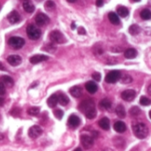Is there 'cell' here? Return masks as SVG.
<instances>
[{"instance_id":"obj_30","label":"cell","mask_w":151,"mask_h":151,"mask_svg":"<svg viewBox=\"0 0 151 151\" xmlns=\"http://www.w3.org/2000/svg\"><path fill=\"white\" fill-rule=\"evenodd\" d=\"M44 7L47 11H53L56 8V4L52 0H48L44 4Z\"/></svg>"},{"instance_id":"obj_39","label":"cell","mask_w":151,"mask_h":151,"mask_svg":"<svg viewBox=\"0 0 151 151\" xmlns=\"http://www.w3.org/2000/svg\"><path fill=\"white\" fill-rule=\"evenodd\" d=\"M92 78H93L96 81H101V78H102V75H101L100 73L95 72V73L92 74Z\"/></svg>"},{"instance_id":"obj_32","label":"cell","mask_w":151,"mask_h":151,"mask_svg":"<svg viewBox=\"0 0 151 151\" xmlns=\"http://www.w3.org/2000/svg\"><path fill=\"white\" fill-rule=\"evenodd\" d=\"M114 144L115 146H117L118 148H124V145H125V141L120 138V137H117L115 138L114 140Z\"/></svg>"},{"instance_id":"obj_38","label":"cell","mask_w":151,"mask_h":151,"mask_svg":"<svg viewBox=\"0 0 151 151\" xmlns=\"http://www.w3.org/2000/svg\"><path fill=\"white\" fill-rule=\"evenodd\" d=\"M86 117H87L88 119H95V118L96 117V111L94 110V111H89L88 113L86 114Z\"/></svg>"},{"instance_id":"obj_28","label":"cell","mask_w":151,"mask_h":151,"mask_svg":"<svg viewBox=\"0 0 151 151\" xmlns=\"http://www.w3.org/2000/svg\"><path fill=\"white\" fill-rule=\"evenodd\" d=\"M128 31H129V33H130L132 35H136L140 34V32H141V27H140L138 25H136V24H133V25H131V26L129 27Z\"/></svg>"},{"instance_id":"obj_42","label":"cell","mask_w":151,"mask_h":151,"mask_svg":"<svg viewBox=\"0 0 151 151\" xmlns=\"http://www.w3.org/2000/svg\"><path fill=\"white\" fill-rule=\"evenodd\" d=\"M78 33L80 34V35H86V30H85V28L84 27H79V29H78Z\"/></svg>"},{"instance_id":"obj_45","label":"cell","mask_w":151,"mask_h":151,"mask_svg":"<svg viewBox=\"0 0 151 151\" xmlns=\"http://www.w3.org/2000/svg\"><path fill=\"white\" fill-rule=\"evenodd\" d=\"M4 98L0 97V107H2V106L4 105Z\"/></svg>"},{"instance_id":"obj_55","label":"cell","mask_w":151,"mask_h":151,"mask_svg":"<svg viewBox=\"0 0 151 151\" xmlns=\"http://www.w3.org/2000/svg\"><path fill=\"white\" fill-rule=\"evenodd\" d=\"M0 119H1V117H0Z\"/></svg>"},{"instance_id":"obj_6","label":"cell","mask_w":151,"mask_h":151,"mask_svg":"<svg viewBox=\"0 0 151 151\" xmlns=\"http://www.w3.org/2000/svg\"><path fill=\"white\" fill-rule=\"evenodd\" d=\"M121 78V73L119 71H111L110 72L106 77H105V81L107 83H116L118 81H119Z\"/></svg>"},{"instance_id":"obj_26","label":"cell","mask_w":151,"mask_h":151,"mask_svg":"<svg viewBox=\"0 0 151 151\" xmlns=\"http://www.w3.org/2000/svg\"><path fill=\"white\" fill-rule=\"evenodd\" d=\"M115 112L117 114V116L120 119H124L126 117V110L124 108V106H122L121 104H119L116 109H115Z\"/></svg>"},{"instance_id":"obj_27","label":"cell","mask_w":151,"mask_h":151,"mask_svg":"<svg viewBox=\"0 0 151 151\" xmlns=\"http://www.w3.org/2000/svg\"><path fill=\"white\" fill-rule=\"evenodd\" d=\"M117 14L122 18H126L129 14V10L125 6H119L117 10Z\"/></svg>"},{"instance_id":"obj_47","label":"cell","mask_w":151,"mask_h":151,"mask_svg":"<svg viewBox=\"0 0 151 151\" xmlns=\"http://www.w3.org/2000/svg\"><path fill=\"white\" fill-rule=\"evenodd\" d=\"M148 92H149V94L151 96V85L149 87V88H148Z\"/></svg>"},{"instance_id":"obj_3","label":"cell","mask_w":151,"mask_h":151,"mask_svg":"<svg viewBox=\"0 0 151 151\" xmlns=\"http://www.w3.org/2000/svg\"><path fill=\"white\" fill-rule=\"evenodd\" d=\"M50 39L53 43H65L66 39L65 35L58 30H53L50 34Z\"/></svg>"},{"instance_id":"obj_13","label":"cell","mask_w":151,"mask_h":151,"mask_svg":"<svg viewBox=\"0 0 151 151\" xmlns=\"http://www.w3.org/2000/svg\"><path fill=\"white\" fill-rule=\"evenodd\" d=\"M49 59V57L46 56V55H41V54H37V55H35L33 57L30 58L29 61L30 63L35 65V64H38V63H41V62H43V61H46Z\"/></svg>"},{"instance_id":"obj_53","label":"cell","mask_w":151,"mask_h":151,"mask_svg":"<svg viewBox=\"0 0 151 151\" xmlns=\"http://www.w3.org/2000/svg\"><path fill=\"white\" fill-rule=\"evenodd\" d=\"M150 119H151V111H150Z\"/></svg>"},{"instance_id":"obj_34","label":"cell","mask_w":151,"mask_h":151,"mask_svg":"<svg viewBox=\"0 0 151 151\" xmlns=\"http://www.w3.org/2000/svg\"><path fill=\"white\" fill-rule=\"evenodd\" d=\"M140 104L142 105L148 106V105L151 104V100L149 97H147V96H142L141 99H140Z\"/></svg>"},{"instance_id":"obj_37","label":"cell","mask_w":151,"mask_h":151,"mask_svg":"<svg viewBox=\"0 0 151 151\" xmlns=\"http://www.w3.org/2000/svg\"><path fill=\"white\" fill-rule=\"evenodd\" d=\"M54 115H55V117H56L58 119H61L63 118V116H64V112H63V111L58 109V110H56V111H54Z\"/></svg>"},{"instance_id":"obj_12","label":"cell","mask_w":151,"mask_h":151,"mask_svg":"<svg viewBox=\"0 0 151 151\" xmlns=\"http://www.w3.org/2000/svg\"><path fill=\"white\" fill-rule=\"evenodd\" d=\"M81 124V119L78 116L76 115H71L68 119V126L71 128H76L80 126Z\"/></svg>"},{"instance_id":"obj_49","label":"cell","mask_w":151,"mask_h":151,"mask_svg":"<svg viewBox=\"0 0 151 151\" xmlns=\"http://www.w3.org/2000/svg\"><path fill=\"white\" fill-rule=\"evenodd\" d=\"M77 0H67V2H69V3H75Z\"/></svg>"},{"instance_id":"obj_5","label":"cell","mask_w":151,"mask_h":151,"mask_svg":"<svg viewBox=\"0 0 151 151\" xmlns=\"http://www.w3.org/2000/svg\"><path fill=\"white\" fill-rule=\"evenodd\" d=\"M27 35L31 40H38L41 37V31L35 25H29L27 27Z\"/></svg>"},{"instance_id":"obj_19","label":"cell","mask_w":151,"mask_h":151,"mask_svg":"<svg viewBox=\"0 0 151 151\" xmlns=\"http://www.w3.org/2000/svg\"><path fill=\"white\" fill-rule=\"evenodd\" d=\"M108 18H109V20L111 21V23L113 24V25H119V24L120 23L119 17V15H118L116 12H111L108 14Z\"/></svg>"},{"instance_id":"obj_18","label":"cell","mask_w":151,"mask_h":151,"mask_svg":"<svg viewBox=\"0 0 151 151\" xmlns=\"http://www.w3.org/2000/svg\"><path fill=\"white\" fill-rule=\"evenodd\" d=\"M58 95H57V94L51 95V96L48 98V100H47V104H48V105H49L50 108L56 107L57 104H58Z\"/></svg>"},{"instance_id":"obj_20","label":"cell","mask_w":151,"mask_h":151,"mask_svg":"<svg viewBox=\"0 0 151 151\" xmlns=\"http://www.w3.org/2000/svg\"><path fill=\"white\" fill-rule=\"evenodd\" d=\"M23 8H24V10L27 12H28V13H32L34 11H35V5L33 4V3L31 2V1H29V0H25L24 2H23Z\"/></svg>"},{"instance_id":"obj_43","label":"cell","mask_w":151,"mask_h":151,"mask_svg":"<svg viewBox=\"0 0 151 151\" xmlns=\"http://www.w3.org/2000/svg\"><path fill=\"white\" fill-rule=\"evenodd\" d=\"M96 6H98V7H102V6L104 5V0H96Z\"/></svg>"},{"instance_id":"obj_51","label":"cell","mask_w":151,"mask_h":151,"mask_svg":"<svg viewBox=\"0 0 151 151\" xmlns=\"http://www.w3.org/2000/svg\"><path fill=\"white\" fill-rule=\"evenodd\" d=\"M103 151H112L111 150H110V149H105V150H104Z\"/></svg>"},{"instance_id":"obj_31","label":"cell","mask_w":151,"mask_h":151,"mask_svg":"<svg viewBox=\"0 0 151 151\" xmlns=\"http://www.w3.org/2000/svg\"><path fill=\"white\" fill-rule=\"evenodd\" d=\"M27 113L30 116H38L40 113V108L39 107H31L30 109H28Z\"/></svg>"},{"instance_id":"obj_46","label":"cell","mask_w":151,"mask_h":151,"mask_svg":"<svg viewBox=\"0 0 151 151\" xmlns=\"http://www.w3.org/2000/svg\"><path fill=\"white\" fill-rule=\"evenodd\" d=\"M71 27H72V29H74V28L76 27V25H75V23H74V22H73V23H72V26H71Z\"/></svg>"},{"instance_id":"obj_23","label":"cell","mask_w":151,"mask_h":151,"mask_svg":"<svg viewBox=\"0 0 151 151\" xmlns=\"http://www.w3.org/2000/svg\"><path fill=\"white\" fill-rule=\"evenodd\" d=\"M124 56H125V58H127V59H133V58H134L137 56V51H136L135 49L130 48V49H127V50L125 51Z\"/></svg>"},{"instance_id":"obj_40","label":"cell","mask_w":151,"mask_h":151,"mask_svg":"<svg viewBox=\"0 0 151 151\" xmlns=\"http://www.w3.org/2000/svg\"><path fill=\"white\" fill-rule=\"evenodd\" d=\"M11 114L14 117H18L19 114H20V110L19 108H14L12 111H11Z\"/></svg>"},{"instance_id":"obj_36","label":"cell","mask_w":151,"mask_h":151,"mask_svg":"<svg viewBox=\"0 0 151 151\" xmlns=\"http://www.w3.org/2000/svg\"><path fill=\"white\" fill-rule=\"evenodd\" d=\"M121 81L123 82V83H130V82H132V81H133V79H132V77L130 76V75H128V74H121Z\"/></svg>"},{"instance_id":"obj_29","label":"cell","mask_w":151,"mask_h":151,"mask_svg":"<svg viewBox=\"0 0 151 151\" xmlns=\"http://www.w3.org/2000/svg\"><path fill=\"white\" fill-rule=\"evenodd\" d=\"M140 16L142 19L144 20H149L151 19V11L150 9H143L141 13H140Z\"/></svg>"},{"instance_id":"obj_9","label":"cell","mask_w":151,"mask_h":151,"mask_svg":"<svg viewBox=\"0 0 151 151\" xmlns=\"http://www.w3.org/2000/svg\"><path fill=\"white\" fill-rule=\"evenodd\" d=\"M42 134V129L39 126H33L28 130V136L32 139L38 138Z\"/></svg>"},{"instance_id":"obj_2","label":"cell","mask_w":151,"mask_h":151,"mask_svg":"<svg viewBox=\"0 0 151 151\" xmlns=\"http://www.w3.org/2000/svg\"><path fill=\"white\" fill-rule=\"evenodd\" d=\"M79 110L86 115L89 111H92L96 110V108H95V102L92 99H90V98L86 99V100L82 101L80 104Z\"/></svg>"},{"instance_id":"obj_10","label":"cell","mask_w":151,"mask_h":151,"mask_svg":"<svg viewBox=\"0 0 151 151\" xmlns=\"http://www.w3.org/2000/svg\"><path fill=\"white\" fill-rule=\"evenodd\" d=\"M49 22H50V18L45 13L40 12L35 16V23L38 26H44Z\"/></svg>"},{"instance_id":"obj_25","label":"cell","mask_w":151,"mask_h":151,"mask_svg":"<svg viewBox=\"0 0 151 151\" xmlns=\"http://www.w3.org/2000/svg\"><path fill=\"white\" fill-rule=\"evenodd\" d=\"M58 103L61 104V105H67L69 104V98L68 96L65 95V94H63V93H59L58 95Z\"/></svg>"},{"instance_id":"obj_41","label":"cell","mask_w":151,"mask_h":151,"mask_svg":"<svg viewBox=\"0 0 151 151\" xmlns=\"http://www.w3.org/2000/svg\"><path fill=\"white\" fill-rule=\"evenodd\" d=\"M4 93H5V87L2 82H0V96L4 95Z\"/></svg>"},{"instance_id":"obj_4","label":"cell","mask_w":151,"mask_h":151,"mask_svg":"<svg viewBox=\"0 0 151 151\" xmlns=\"http://www.w3.org/2000/svg\"><path fill=\"white\" fill-rule=\"evenodd\" d=\"M8 44L10 47L15 50L21 49L25 44V40L19 36H12L8 40Z\"/></svg>"},{"instance_id":"obj_24","label":"cell","mask_w":151,"mask_h":151,"mask_svg":"<svg viewBox=\"0 0 151 151\" xmlns=\"http://www.w3.org/2000/svg\"><path fill=\"white\" fill-rule=\"evenodd\" d=\"M99 106L103 110H109L111 107V102L108 98H104L99 102Z\"/></svg>"},{"instance_id":"obj_11","label":"cell","mask_w":151,"mask_h":151,"mask_svg":"<svg viewBox=\"0 0 151 151\" xmlns=\"http://www.w3.org/2000/svg\"><path fill=\"white\" fill-rule=\"evenodd\" d=\"M21 61H22V58L19 55H10L7 58V62L12 66L19 65L21 63Z\"/></svg>"},{"instance_id":"obj_52","label":"cell","mask_w":151,"mask_h":151,"mask_svg":"<svg viewBox=\"0 0 151 151\" xmlns=\"http://www.w3.org/2000/svg\"><path fill=\"white\" fill-rule=\"evenodd\" d=\"M133 1H134V2H140L141 0H133Z\"/></svg>"},{"instance_id":"obj_1","label":"cell","mask_w":151,"mask_h":151,"mask_svg":"<svg viewBox=\"0 0 151 151\" xmlns=\"http://www.w3.org/2000/svg\"><path fill=\"white\" fill-rule=\"evenodd\" d=\"M133 131L134 135L139 139H144L149 134V128L143 123H137L133 126Z\"/></svg>"},{"instance_id":"obj_22","label":"cell","mask_w":151,"mask_h":151,"mask_svg":"<svg viewBox=\"0 0 151 151\" xmlns=\"http://www.w3.org/2000/svg\"><path fill=\"white\" fill-rule=\"evenodd\" d=\"M1 82L4 85V87L6 86V87H8V88L12 87L13 84H14V81H13L12 78L10 77V76H7V75L2 76V78H1Z\"/></svg>"},{"instance_id":"obj_7","label":"cell","mask_w":151,"mask_h":151,"mask_svg":"<svg viewBox=\"0 0 151 151\" xmlns=\"http://www.w3.org/2000/svg\"><path fill=\"white\" fill-rule=\"evenodd\" d=\"M81 142L82 146L86 149L88 150L94 145V138L90 135L88 134H82L81 136Z\"/></svg>"},{"instance_id":"obj_8","label":"cell","mask_w":151,"mask_h":151,"mask_svg":"<svg viewBox=\"0 0 151 151\" xmlns=\"http://www.w3.org/2000/svg\"><path fill=\"white\" fill-rule=\"evenodd\" d=\"M136 96V92L133 89H127L125 91L122 92L121 94V97L123 100H125L126 102H132L134 101V99Z\"/></svg>"},{"instance_id":"obj_16","label":"cell","mask_w":151,"mask_h":151,"mask_svg":"<svg viewBox=\"0 0 151 151\" xmlns=\"http://www.w3.org/2000/svg\"><path fill=\"white\" fill-rule=\"evenodd\" d=\"M70 94L73 96V97H75V98H79V97H81V95H82V89H81V87H79V86H74V87H72L71 88H70Z\"/></svg>"},{"instance_id":"obj_15","label":"cell","mask_w":151,"mask_h":151,"mask_svg":"<svg viewBox=\"0 0 151 151\" xmlns=\"http://www.w3.org/2000/svg\"><path fill=\"white\" fill-rule=\"evenodd\" d=\"M85 88H86L87 91H88V93H90V94H95V93L97 91V89H98L97 84H96L95 81H88V82L86 83V85H85Z\"/></svg>"},{"instance_id":"obj_21","label":"cell","mask_w":151,"mask_h":151,"mask_svg":"<svg viewBox=\"0 0 151 151\" xmlns=\"http://www.w3.org/2000/svg\"><path fill=\"white\" fill-rule=\"evenodd\" d=\"M98 125H99V127H100L102 129H104V130H105V131H107V130L110 129V120H109V119L106 118V117L101 119L99 120V122H98Z\"/></svg>"},{"instance_id":"obj_44","label":"cell","mask_w":151,"mask_h":151,"mask_svg":"<svg viewBox=\"0 0 151 151\" xmlns=\"http://www.w3.org/2000/svg\"><path fill=\"white\" fill-rule=\"evenodd\" d=\"M0 70H2V71H5L6 70V68L4 66V65L0 62Z\"/></svg>"},{"instance_id":"obj_54","label":"cell","mask_w":151,"mask_h":151,"mask_svg":"<svg viewBox=\"0 0 151 151\" xmlns=\"http://www.w3.org/2000/svg\"><path fill=\"white\" fill-rule=\"evenodd\" d=\"M36 1H38V2H39V1H42V0H36Z\"/></svg>"},{"instance_id":"obj_35","label":"cell","mask_w":151,"mask_h":151,"mask_svg":"<svg viewBox=\"0 0 151 151\" xmlns=\"http://www.w3.org/2000/svg\"><path fill=\"white\" fill-rule=\"evenodd\" d=\"M43 50H46V51H48V52L53 53V52L57 50V48H56V46H55L54 44L50 43V44L45 45V46L43 47Z\"/></svg>"},{"instance_id":"obj_48","label":"cell","mask_w":151,"mask_h":151,"mask_svg":"<svg viewBox=\"0 0 151 151\" xmlns=\"http://www.w3.org/2000/svg\"><path fill=\"white\" fill-rule=\"evenodd\" d=\"M3 139H4V134L2 133H0V141L3 140Z\"/></svg>"},{"instance_id":"obj_50","label":"cell","mask_w":151,"mask_h":151,"mask_svg":"<svg viewBox=\"0 0 151 151\" xmlns=\"http://www.w3.org/2000/svg\"><path fill=\"white\" fill-rule=\"evenodd\" d=\"M73 151H81V148H77V149H75Z\"/></svg>"},{"instance_id":"obj_17","label":"cell","mask_w":151,"mask_h":151,"mask_svg":"<svg viewBox=\"0 0 151 151\" xmlns=\"http://www.w3.org/2000/svg\"><path fill=\"white\" fill-rule=\"evenodd\" d=\"M114 130L118 133H124L127 130V125L123 121H117L114 124Z\"/></svg>"},{"instance_id":"obj_33","label":"cell","mask_w":151,"mask_h":151,"mask_svg":"<svg viewBox=\"0 0 151 151\" xmlns=\"http://www.w3.org/2000/svg\"><path fill=\"white\" fill-rule=\"evenodd\" d=\"M129 112H130V114L133 117H136V116H138L141 113V109L139 107H137V106H134V107H132L130 109Z\"/></svg>"},{"instance_id":"obj_14","label":"cell","mask_w":151,"mask_h":151,"mask_svg":"<svg viewBox=\"0 0 151 151\" xmlns=\"http://www.w3.org/2000/svg\"><path fill=\"white\" fill-rule=\"evenodd\" d=\"M7 19H8V20H9L10 23L15 24V23H18V22L20 20V16H19V14L18 12L12 11V12H11L8 14Z\"/></svg>"}]
</instances>
